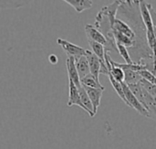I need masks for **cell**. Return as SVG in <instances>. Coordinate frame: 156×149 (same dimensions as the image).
<instances>
[{
    "label": "cell",
    "mask_w": 156,
    "mask_h": 149,
    "mask_svg": "<svg viewBox=\"0 0 156 149\" xmlns=\"http://www.w3.org/2000/svg\"><path fill=\"white\" fill-rule=\"evenodd\" d=\"M116 17L127 23L135 33V45L133 48L128 49L133 63L138 64L141 61H153L154 56L147 44L146 29L141 16L140 1H121Z\"/></svg>",
    "instance_id": "6da1fadb"
},
{
    "label": "cell",
    "mask_w": 156,
    "mask_h": 149,
    "mask_svg": "<svg viewBox=\"0 0 156 149\" xmlns=\"http://www.w3.org/2000/svg\"><path fill=\"white\" fill-rule=\"evenodd\" d=\"M147 111L149 113L150 118H153V119L156 120V102L154 104H151L150 106H148Z\"/></svg>",
    "instance_id": "7402d4cb"
},
{
    "label": "cell",
    "mask_w": 156,
    "mask_h": 149,
    "mask_svg": "<svg viewBox=\"0 0 156 149\" xmlns=\"http://www.w3.org/2000/svg\"><path fill=\"white\" fill-rule=\"evenodd\" d=\"M85 33H86V36L88 37V40H90V41L101 44L104 46H106V44H107L106 37L93 25L87 24L85 25Z\"/></svg>",
    "instance_id": "8992f818"
},
{
    "label": "cell",
    "mask_w": 156,
    "mask_h": 149,
    "mask_svg": "<svg viewBox=\"0 0 156 149\" xmlns=\"http://www.w3.org/2000/svg\"><path fill=\"white\" fill-rule=\"evenodd\" d=\"M88 42L91 48V52L101 60V62L103 66H106V63H105V53L106 52H105L104 46L101 44L90 41V40H88Z\"/></svg>",
    "instance_id": "4fadbf2b"
},
{
    "label": "cell",
    "mask_w": 156,
    "mask_h": 149,
    "mask_svg": "<svg viewBox=\"0 0 156 149\" xmlns=\"http://www.w3.org/2000/svg\"><path fill=\"white\" fill-rule=\"evenodd\" d=\"M112 30L117 31V32H119V33L128 36L130 39H132L135 43V39H136L135 33L131 28V26L127 23H125L124 21H122V20H121V19L116 17V19L114 21V24L112 25Z\"/></svg>",
    "instance_id": "ba28073f"
},
{
    "label": "cell",
    "mask_w": 156,
    "mask_h": 149,
    "mask_svg": "<svg viewBox=\"0 0 156 149\" xmlns=\"http://www.w3.org/2000/svg\"><path fill=\"white\" fill-rule=\"evenodd\" d=\"M80 84L82 86L90 87V88H96L101 90H105V87L100 83V80L97 79L95 76H93L91 74H89L82 79H80Z\"/></svg>",
    "instance_id": "7c38bea8"
},
{
    "label": "cell",
    "mask_w": 156,
    "mask_h": 149,
    "mask_svg": "<svg viewBox=\"0 0 156 149\" xmlns=\"http://www.w3.org/2000/svg\"><path fill=\"white\" fill-rule=\"evenodd\" d=\"M108 77H109V79H110V82H111L112 86H113V89L115 90V92L117 93V95L119 96V97L125 103V105H127V106L129 107L128 102H127V100H126V98H125V96H124V93H123V89H122V83L116 81L111 75H109Z\"/></svg>",
    "instance_id": "2e32d148"
},
{
    "label": "cell",
    "mask_w": 156,
    "mask_h": 149,
    "mask_svg": "<svg viewBox=\"0 0 156 149\" xmlns=\"http://www.w3.org/2000/svg\"><path fill=\"white\" fill-rule=\"evenodd\" d=\"M138 74L141 76L142 79L147 81L148 83L152 84V85H154L156 86V77L149 70H142V71H139Z\"/></svg>",
    "instance_id": "ffe728a7"
},
{
    "label": "cell",
    "mask_w": 156,
    "mask_h": 149,
    "mask_svg": "<svg viewBox=\"0 0 156 149\" xmlns=\"http://www.w3.org/2000/svg\"><path fill=\"white\" fill-rule=\"evenodd\" d=\"M109 56H110V55H109ZM109 75H111L116 81H118L120 83L124 82V72H123V70L122 68L118 67V66H113L112 64H111V70H110Z\"/></svg>",
    "instance_id": "e0dca14e"
},
{
    "label": "cell",
    "mask_w": 156,
    "mask_h": 149,
    "mask_svg": "<svg viewBox=\"0 0 156 149\" xmlns=\"http://www.w3.org/2000/svg\"><path fill=\"white\" fill-rule=\"evenodd\" d=\"M64 2L71 5L78 13H81L84 10H88L93 5V1L91 0H65Z\"/></svg>",
    "instance_id": "8fae6325"
},
{
    "label": "cell",
    "mask_w": 156,
    "mask_h": 149,
    "mask_svg": "<svg viewBox=\"0 0 156 149\" xmlns=\"http://www.w3.org/2000/svg\"><path fill=\"white\" fill-rule=\"evenodd\" d=\"M67 105H68V107L78 106L80 108H82L85 112H87V109L85 108V107L82 105V103L80 101L79 89L70 79H69V101H68Z\"/></svg>",
    "instance_id": "5b68a950"
},
{
    "label": "cell",
    "mask_w": 156,
    "mask_h": 149,
    "mask_svg": "<svg viewBox=\"0 0 156 149\" xmlns=\"http://www.w3.org/2000/svg\"><path fill=\"white\" fill-rule=\"evenodd\" d=\"M124 72V83L126 85H133V84H138L142 77L138 74V72L131 70V69H122Z\"/></svg>",
    "instance_id": "9a60e30c"
},
{
    "label": "cell",
    "mask_w": 156,
    "mask_h": 149,
    "mask_svg": "<svg viewBox=\"0 0 156 149\" xmlns=\"http://www.w3.org/2000/svg\"><path fill=\"white\" fill-rule=\"evenodd\" d=\"M148 9L150 11V15H151V17H152V21H153V25H154V28L156 36V11L150 3H148Z\"/></svg>",
    "instance_id": "44dd1931"
},
{
    "label": "cell",
    "mask_w": 156,
    "mask_h": 149,
    "mask_svg": "<svg viewBox=\"0 0 156 149\" xmlns=\"http://www.w3.org/2000/svg\"><path fill=\"white\" fill-rule=\"evenodd\" d=\"M57 43L63 48V50L67 53L68 56H72V57H74V59H78L80 56H83L86 55L87 49H85L80 46H77L75 44H72V43L69 42L68 40L58 37L57 39Z\"/></svg>",
    "instance_id": "277c9868"
},
{
    "label": "cell",
    "mask_w": 156,
    "mask_h": 149,
    "mask_svg": "<svg viewBox=\"0 0 156 149\" xmlns=\"http://www.w3.org/2000/svg\"><path fill=\"white\" fill-rule=\"evenodd\" d=\"M48 61H49V63H50V64H52V65H56V64L58 63V59L57 56H55V55H50V56H48Z\"/></svg>",
    "instance_id": "603a6c76"
},
{
    "label": "cell",
    "mask_w": 156,
    "mask_h": 149,
    "mask_svg": "<svg viewBox=\"0 0 156 149\" xmlns=\"http://www.w3.org/2000/svg\"><path fill=\"white\" fill-rule=\"evenodd\" d=\"M66 67H67L69 79H70L78 88H80L81 86V84H80V76H79V74H78V71H77V68L75 66L74 57H72V56L67 57Z\"/></svg>",
    "instance_id": "52a82bcc"
},
{
    "label": "cell",
    "mask_w": 156,
    "mask_h": 149,
    "mask_svg": "<svg viewBox=\"0 0 156 149\" xmlns=\"http://www.w3.org/2000/svg\"><path fill=\"white\" fill-rule=\"evenodd\" d=\"M78 89H79L80 97V101H81L82 105L87 109V112L90 115V117H94V114H93V107H92V104L90 102V97H89L86 90L84 89V87L82 86L80 88H78Z\"/></svg>",
    "instance_id": "5bb4252c"
},
{
    "label": "cell",
    "mask_w": 156,
    "mask_h": 149,
    "mask_svg": "<svg viewBox=\"0 0 156 149\" xmlns=\"http://www.w3.org/2000/svg\"><path fill=\"white\" fill-rule=\"evenodd\" d=\"M116 47H117V51L119 53V55L123 58V60L125 61V64H128V65H133L134 64L133 61L132 60L131 58V56L129 54V51H128V48L125 47L124 46L119 44V43H116Z\"/></svg>",
    "instance_id": "ac0fdd59"
},
{
    "label": "cell",
    "mask_w": 156,
    "mask_h": 149,
    "mask_svg": "<svg viewBox=\"0 0 156 149\" xmlns=\"http://www.w3.org/2000/svg\"><path fill=\"white\" fill-rule=\"evenodd\" d=\"M139 84L142 86V87L154 99V101L156 102V86L154 85H152V84H150V83H148L147 81H145V80H144V79H142L140 82H139Z\"/></svg>",
    "instance_id": "d6986e66"
},
{
    "label": "cell",
    "mask_w": 156,
    "mask_h": 149,
    "mask_svg": "<svg viewBox=\"0 0 156 149\" xmlns=\"http://www.w3.org/2000/svg\"><path fill=\"white\" fill-rule=\"evenodd\" d=\"M75 66H76V68H77L80 79H82L83 77H85L86 76L90 74V66H89V64H88V60H87L85 56H80L78 59H75Z\"/></svg>",
    "instance_id": "30bf717a"
},
{
    "label": "cell",
    "mask_w": 156,
    "mask_h": 149,
    "mask_svg": "<svg viewBox=\"0 0 156 149\" xmlns=\"http://www.w3.org/2000/svg\"><path fill=\"white\" fill-rule=\"evenodd\" d=\"M151 72H152V73H153V74H154V75L155 76V77H156V66H155V67H154V68H153V69L151 70Z\"/></svg>",
    "instance_id": "cb8c5ba5"
},
{
    "label": "cell",
    "mask_w": 156,
    "mask_h": 149,
    "mask_svg": "<svg viewBox=\"0 0 156 149\" xmlns=\"http://www.w3.org/2000/svg\"><path fill=\"white\" fill-rule=\"evenodd\" d=\"M122 89H123V93H124V96H125V98L128 102V105L130 107L135 109L139 114H141L142 116L144 117H146L148 118H150V116H149V113L148 111L146 110V108L140 103V101L135 97V96L132 93V91L130 90V88L128 87V86L123 82L122 83Z\"/></svg>",
    "instance_id": "3957f363"
},
{
    "label": "cell",
    "mask_w": 156,
    "mask_h": 149,
    "mask_svg": "<svg viewBox=\"0 0 156 149\" xmlns=\"http://www.w3.org/2000/svg\"><path fill=\"white\" fill-rule=\"evenodd\" d=\"M140 12L141 16L143 19V22L144 24L145 29H146V40L149 48L151 49L153 56H154V67L156 66V36L152 17L150 15V11L148 9V3L146 1H140ZM152 68V69H153Z\"/></svg>",
    "instance_id": "7a4b0ae2"
},
{
    "label": "cell",
    "mask_w": 156,
    "mask_h": 149,
    "mask_svg": "<svg viewBox=\"0 0 156 149\" xmlns=\"http://www.w3.org/2000/svg\"><path fill=\"white\" fill-rule=\"evenodd\" d=\"M84 89L86 90L90 99V102L92 104V107H93V114L94 116L97 114L98 112V108L101 105V97H102V93H103V90H101V89H96V88H90V87H86V86H83Z\"/></svg>",
    "instance_id": "9c48e42d"
}]
</instances>
